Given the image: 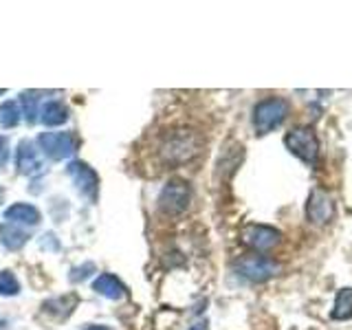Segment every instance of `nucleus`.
<instances>
[{
	"label": "nucleus",
	"instance_id": "obj_1",
	"mask_svg": "<svg viewBox=\"0 0 352 330\" xmlns=\"http://www.w3.org/2000/svg\"><path fill=\"white\" fill-rule=\"evenodd\" d=\"M203 152V137L190 128H176L159 143V159L165 168H179Z\"/></svg>",
	"mask_w": 352,
	"mask_h": 330
},
{
	"label": "nucleus",
	"instance_id": "obj_2",
	"mask_svg": "<svg viewBox=\"0 0 352 330\" xmlns=\"http://www.w3.org/2000/svg\"><path fill=\"white\" fill-rule=\"evenodd\" d=\"M289 110L291 106L284 97L262 99V102L253 108V128H256L258 135H269L271 130H275L286 117H289Z\"/></svg>",
	"mask_w": 352,
	"mask_h": 330
},
{
	"label": "nucleus",
	"instance_id": "obj_3",
	"mask_svg": "<svg viewBox=\"0 0 352 330\" xmlns=\"http://www.w3.org/2000/svg\"><path fill=\"white\" fill-rule=\"evenodd\" d=\"M192 201V187L181 179H172L163 185L159 194V209L168 216L183 214Z\"/></svg>",
	"mask_w": 352,
	"mask_h": 330
},
{
	"label": "nucleus",
	"instance_id": "obj_4",
	"mask_svg": "<svg viewBox=\"0 0 352 330\" xmlns=\"http://www.w3.org/2000/svg\"><path fill=\"white\" fill-rule=\"evenodd\" d=\"M284 146L293 152L297 159H302L308 165H315L319 157V139L313 132V128H293L289 135L284 137Z\"/></svg>",
	"mask_w": 352,
	"mask_h": 330
},
{
	"label": "nucleus",
	"instance_id": "obj_5",
	"mask_svg": "<svg viewBox=\"0 0 352 330\" xmlns=\"http://www.w3.org/2000/svg\"><path fill=\"white\" fill-rule=\"evenodd\" d=\"M236 271L249 282H267L273 275L280 273V264L275 260L253 253V256H245L236 262Z\"/></svg>",
	"mask_w": 352,
	"mask_h": 330
},
{
	"label": "nucleus",
	"instance_id": "obj_6",
	"mask_svg": "<svg viewBox=\"0 0 352 330\" xmlns=\"http://www.w3.org/2000/svg\"><path fill=\"white\" fill-rule=\"evenodd\" d=\"M40 150L53 161L69 159L77 150V139L71 132H42L38 137Z\"/></svg>",
	"mask_w": 352,
	"mask_h": 330
},
{
	"label": "nucleus",
	"instance_id": "obj_7",
	"mask_svg": "<svg viewBox=\"0 0 352 330\" xmlns=\"http://www.w3.org/2000/svg\"><path fill=\"white\" fill-rule=\"evenodd\" d=\"M240 242L256 253H264L280 242V231L269 225H247L240 231Z\"/></svg>",
	"mask_w": 352,
	"mask_h": 330
},
{
	"label": "nucleus",
	"instance_id": "obj_8",
	"mask_svg": "<svg viewBox=\"0 0 352 330\" xmlns=\"http://www.w3.org/2000/svg\"><path fill=\"white\" fill-rule=\"evenodd\" d=\"M69 176L73 179L77 192L82 196H86L88 201H95L97 198V190H99V179L93 168H88L84 161H71L69 168H66Z\"/></svg>",
	"mask_w": 352,
	"mask_h": 330
},
{
	"label": "nucleus",
	"instance_id": "obj_9",
	"mask_svg": "<svg viewBox=\"0 0 352 330\" xmlns=\"http://www.w3.org/2000/svg\"><path fill=\"white\" fill-rule=\"evenodd\" d=\"M335 216V203L324 190H313L306 203V218L313 225H328Z\"/></svg>",
	"mask_w": 352,
	"mask_h": 330
},
{
	"label": "nucleus",
	"instance_id": "obj_10",
	"mask_svg": "<svg viewBox=\"0 0 352 330\" xmlns=\"http://www.w3.org/2000/svg\"><path fill=\"white\" fill-rule=\"evenodd\" d=\"M16 168L25 176L38 174L42 170V159L38 157V150L33 148L31 141H20L18 154H16Z\"/></svg>",
	"mask_w": 352,
	"mask_h": 330
},
{
	"label": "nucleus",
	"instance_id": "obj_11",
	"mask_svg": "<svg viewBox=\"0 0 352 330\" xmlns=\"http://www.w3.org/2000/svg\"><path fill=\"white\" fill-rule=\"evenodd\" d=\"M93 291H97L99 295L108 297V300H121L126 295V286L121 284V280L113 273H102L99 278L93 282Z\"/></svg>",
	"mask_w": 352,
	"mask_h": 330
},
{
	"label": "nucleus",
	"instance_id": "obj_12",
	"mask_svg": "<svg viewBox=\"0 0 352 330\" xmlns=\"http://www.w3.org/2000/svg\"><path fill=\"white\" fill-rule=\"evenodd\" d=\"M5 218L7 220H11V223H18V225H27V227H31V225H38L40 220H42V216H40V212L33 205H29V203H16V205H11L7 212H5Z\"/></svg>",
	"mask_w": 352,
	"mask_h": 330
},
{
	"label": "nucleus",
	"instance_id": "obj_13",
	"mask_svg": "<svg viewBox=\"0 0 352 330\" xmlns=\"http://www.w3.org/2000/svg\"><path fill=\"white\" fill-rule=\"evenodd\" d=\"M75 306H77V295L71 293V295L51 297V300H47V302L42 304V311L53 315V317H58V319H66L73 313Z\"/></svg>",
	"mask_w": 352,
	"mask_h": 330
},
{
	"label": "nucleus",
	"instance_id": "obj_14",
	"mask_svg": "<svg viewBox=\"0 0 352 330\" xmlns=\"http://www.w3.org/2000/svg\"><path fill=\"white\" fill-rule=\"evenodd\" d=\"M27 238H29V234L18 225H11V223L0 225V245H3L5 249H9V251L22 249V247H25Z\"/></svg>",
	"mask_w": 352,
	"mask_h": 330
},
{
	"label": "nucleus",
	"instance_id": "obj_15",
	"mask_svg": "<svg viewBox=\"0 0 352 330\" xmlns=\"http://www.w3.org/2000/svg\"><path fill=\"white\" fill-rule=\"evenodd\" d=\"M40 121L44 126H62L69 121V108H66L62 102H49V104H44L42 110H40Z\"/></svg>",
	"mask_w": 352,
	"mask_h": 330
},
{
	"label": "nucleus",
	"instance_id": "obj_16",
	"mask_svg": "<svg viewBox=\"0 0 352 330\" xmlns=\"http://www.w3.org/2000/svg\"><path fill=\"white\" fill-rule=\"evenodd\" d=\"M20 104H22V115H25L27 124H36V119L40 115V93L38 91L20 93Z\"/></svg>",
	"mask_w": 352,
	"mask_h": 330
},
{
	"label": "nucleus",
	"instance_id": "obj_17",
	"mask_svg": "<svg viewBox=\"0 0 352 330\" xmlns=\"http://www.w3.org/2000/svg\"><path fill=\"white\" fill-rule=\"evenodd\" d=\"M352 317V289H341L337 293L335 308H333V319H350Z\"/></svg>",
	"mask_w": 352,
	"mask_h": 330
},
{
	"label": "nucleus",
	"instance_id": "obj_18",
	"mask_svg": "<svg viewBox=\"0 0 352 330\" xmlns=\"http://www.w3.org/2000/svg\"><path fill=\"white\" fill-rule=\"evenodd\" d=\"M20 115L16 102H5L0 106V128H16L20 124Z\"/></svg>",
	"mask_w": 352,
	"mask_h": 330
},
{
	"label": "nucleus",
	"instance_id": "obj_19",
	"mask_svg": "<svg viewBox=\"0 0 352 330\" xmlns=\"http://www.w3.org/2000/svg\"><path fill=\"white\" fill-rule=\"evenodd\" d=\"M18 291H20V284L16 280V275L11 271L0 273V295L11 297V295H18Z\"/></svg>",
	"mask_w": 352,
	"mask_h": 330
},
{
	"label": "nucleus",
	"instance_id": "obj_20",
	"mask_svg": "<svg viewBox=\"0 0 352 330\" xmlns=\"http://www.w3.org/2000/svg\"><path fill=\"white\" fill-rule=\"evenodd\" d=\"M91 273H95V264L93 262H86V264H82V267H77V269L71 271V282H82Z\"/></svg>",
	"mask_w": 352,
	"mask_h": 330
},
{
	"label": "nucleus",
	"instance_id": "obj_21",
	"mask_svg": "<svg viewBox=\"0 0 352 330\" xmlns=\"http://www.w3.org/2000/svg\"><path fill=\"white\" fill-rule=\"evenodd\" d=\"M7 159H9V141L7 137H0V168H5Z\"/></svg>",
	"mask_w": 352,
	"mask_h": 330
},
{
	"label": "nucleus",
	"instance_id": "obj_22",
	"mask_svg": "<svg viewBox=\"0 0 352 330\" xmlns=\"http://www.w3.org/2000/svg\"><path fill=\"white\" fill-rule=\"evenodd\" d=\"M84 330H110V328H106V326H88Z\"/></svg>",
	"mask_w": 352,
	"mask_h": 330
},
{
	"label": "nucleus",
	"instance_id": "obj_23",
	"mask_svg": "<svg viewBox=\"0 0 352 330\" xmlns=\"http://www.w3.org/2000/svg\"><path fill=\"white\" fill-rule=\"evenodd\" d=\"M190 330H207V326H205V324H196V326H192Z\"/></svg>",
	"mask_w": 352,
	"mask_h": 330
},
{
	"label": "nucleus",
	"instance_id": "obj_24",
	"mask_svg": "<svg viewBox=\"0 0 352 330\" xmlns=\"http://www.w3.org/2000/svg\"><path fill=\"white\" fill-rule=\"evenodd\" d=\"M0 328H3V322H0Z\"/></svg>",
	"mask_w": 352,
	"mask_h": 330
}]
</instances>
